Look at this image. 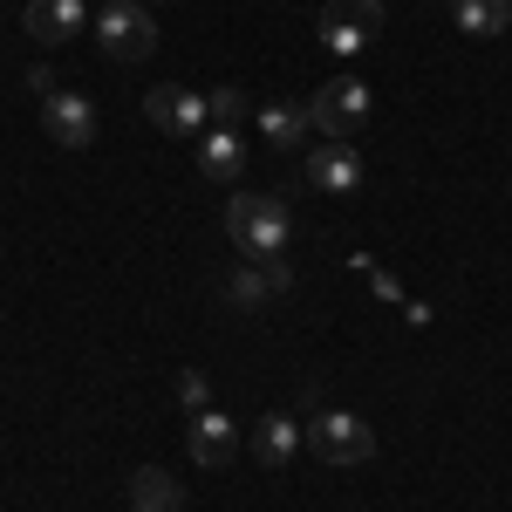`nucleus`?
<instances>
[{
	"instance_id": "nucleus-1",
	"label": "nucleus",
	"mask_w": 512,
	"mask_h": 512,
	"mask_svg": "<svg viewBox=\"0 0 512 512\" xmlns=\"http://www.w3.org/2000/svg\"><path fill=\"white\" fill-rule=\"evenodd\" d=\"M226 239H233L246 260H280L287 239H294V219H287V205L274 192H239L226 205Z\"/></svg>"
},
{
	"instance_id": "nucleus-2",
	"label": "nucleus",
	"mask_w": 512,
	"mask_h": 512,
	"mask_svg": "<svg viewBox=\"0 0 512 512\" xmlns=\"http://www.w3.org/2000/svg\"><path fill=\"white\" fill-rule=\"evenodd\" d=\"M96 41H103L110 62H151V55H158V21H151V7H137V0H103Z\"/></svg>"
},
{
	"instance_id": "nucleus-3",
	"label": "nucleus",
	"mask_w": 512,
	"mask_h": 512,
	"mask_svg": "<svg viewBox=\"0 0 512 512\" xmlns=\"http://www.w3.org/2000/svg\"><path fill=\"white\" fill-rule=\"evenodd\" d=\"M308 444H315L321 465H369L376 458V431L355 410H321L315 424H308Z\"/></svg>"
},
{
	"instance_id": "nucleus-4",
	"label": "nucleus",
	"mask_w": 512,
	"mask_h": 512,
	"mask_svg": "<svg viewBox=\"0 0 512 512\" xmlns=\"http://www.w3.org/2000/svg\"><path fill=\"white\" fill-rule=\"evenodd\" d=\"M308 117H315L321 137H342V144H355V130L369 123V82H355V76L321 82L315 103H308Z\"/></svg>"
},
{
	"instance_id": "nucleus-5",
	"label": "nucleus",
	"mask_w": 512,
	"mask_h": 512,
	"mask_svg": "<svg viewBox=\"0 0 512 512\" xmlns=\"http://www.w3.org/2000/svg\"><path fill=\"white\" fill-rule=\"evenodd\" d=\"M376 28H383V0H328L321 7V48H335V55L376 48Z\"/></svg>"
},
{
	"instance_id": "nucleus-6",
	"label": "nucleus",
	"mask_w": 512,
	"mask_h": 512,
	"mask_svg": "<svg viewBox=\"0 0 512 512\" xmlns=\"http://www.w3.org/2000/svg\"><path fill=\"white\" fill-rule=\"evenodd\" d=\"M144 117L158 123L164 137H205V130H212V110H205V96L178 89V82H164V89H151V96H144Z\"/></svg>"
},
{
	"instance_id": "nucleus-7",
	"label": "nucleus",
	"mask_w": 512,
	"mask_h": 512,
	"mask_svg": "<svg viewBox=\"0 0 512 512\" xmlns=\"http://www.w3.org/2000/svg\"><path fill=\"white\" fill-rule=\"evenodd\" d=\"M41 130H48L62 151H89V144H96V103L76 96V89H55V96L41 103Z\"/></svg>"
},
{
	"instance_id": "nucleus-8",
	"label": "nucleus",
	"mask_w": 512,
	"mask_h": 512,
	"mask_svg": "<svg viewBox=\"0 0 512 512\" xmlns=\"http://www.w3.org/2000/svg\"><path fill=\"white\" fill-rule=\"evenodd\" d=\"M308 185L315 192H335V198L362 192V151L342 144V137H328L321 151H308Z\"/></svg>"
},
{
	"instance_id": "nucleus-9",
	"label": "nucleus",
	"mask_w": 512,
	"mask_h": 512,
	"mask_svg": "<svg viewBox=\"0 0 512 512\" xmlns=\"http://www.w3.org/2000/svg\"><path fill=\"white\" fill-rule=\"evenodd\" d=\"M287 287H294V267H287V260H246L226 294H233V308H246V315H253V308H267V301H274V294H287Z\"/></svg>"
},
{
	"instance_id": "nucleus-10",
	"label": "nucleus",
	"mask_w": 512,
	"mask_h": 512,
	"mask_svg": "<svg viewBox=\"0 0 512 512\" xmlns=\"http://www.w3.org/2000/svg\"><path fill=\"white\" fill-rule=\"evenodd\" d=\"M185 444H192V465H226L239 451V424L219 410H198V417H185Z\"/></svg>"
},
{
	"instance_id": "nucleus-11",
	"label": "nucleus",
	"mask_w": 512,
	"mask_h": 512,
	"mask_svg": "<svg viewBox=\"0 0 512 512\" xmlns=\"http://www.w3.org/2000/svg\"><path fill=\"white\" fill-rule=\"evenodd\" d=\"M301 437H308V431H301L287 410H267V417L253 424V458H260L267 472H287V465H294V451H301Z\"/></svg>"
},
{
	"instance_id": "nucleus-12",
	"label": "nucleus",
	"mask_w": 512,
	"mask_h": 512,
	"mask_svg": "<svg viewBox=\"0 0 512 512\" xmlns=\"http://www.w3.org/2000/svg\"><path fill=\"white\" fill-rule=\"evenodd\" d=\"M82 21H89L82 0H35V7H28V35H35L41 48H69V41L82 35Z\"/></svg>"
},
{
	"instance_id": "nucleus-13",
	"label": "nucleus",
	"mask_w": 512,
	"mask_h": 512,
	"mask_svg": "<svg viewBox=\"0 0 512 512\" xmlns=\"http://www.w3.org/2000/svg\"><path fill=\"white\" fill-rule=\"evenodd\" d=\"M308 103H260V137H267V151H301L308 144Z\"/></svg>"
},
{
	"instance_id": "nucleus-14",
	"label": "nucleus",
	"mask_w": 512,
	"mask_h": 512,
	"mask_svg": "<svg viewBox=\"0 0 512 512\" xmlns=\"http://www.w3.org/2000/svg\"><path fill=\"white\" fill-rule=\"evenodd\" d=\"M451 21H458V35L492 41L512 28V0H451Z\"/></svg>"
},
{
	"instance_id": "nucleus-15",
	"label": "nucleus",
	"mask_w": 512,
	"mask_h": 512,
	"mask_svg": "<svg viewBox=\"0 0 512 512\" xmlns=\"http://www.w3.org/2000/svg\"><path fill=\"white\" fill-rule=\"evenodd\" d=\"M239 164H246V151H239V130H219V123H212V130L198 137V171H205V178H219V185H233Z\"/></svg>"
},
{
	"instance_id": "nucleus-16",
	"label": "nucleus",
	"mask_w": 512,
	"mask_h": 512,
	"mask_svg": "<svg viewBox=\"0 0 512 512\" xmlns=\"http://www.w3.org/2000/svg\"><path fill=\"white\" fill-rule=\"evenodd\" d=\"M205 110H212L219 130H239V117H246V89H233V82H226V89H212V96H205Z\"/></svg>"
},
{
	"instance_id": "nucleus-17",
	"label": "nucleus",
	"mask_w": 512,
	"mask_h": 512,
	"mask_svg": "<svg viewBox=\"0 0 512 512\" xmlns=\"http://www.w3.org/2000/svg\"><path fill=\"white\" fill-rule=\"evenodd\" d=\"M178 403H185V417H198V410H212V383H205L198 369H185V376H178Z\"/></svg>"
},
{
	"instance_id": "nucleus-18",
	"label": "nucleus",
	"mask_w": 512,
	"mask_h": 512,
	"mask_svg": "<svg viewBox=\"0 0 512 512\" xmlns=\"http://www.w3.org/2000/svg\"><path fill=\"white\" fill-rule=\"evenodd\" d=\"M137 7H151V0H137Z\"/></svg>"
}]
</instances>
